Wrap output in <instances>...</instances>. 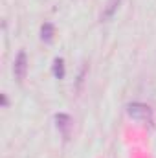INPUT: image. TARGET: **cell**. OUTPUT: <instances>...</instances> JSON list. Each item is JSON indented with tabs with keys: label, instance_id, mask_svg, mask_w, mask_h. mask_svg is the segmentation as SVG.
I'll return each mask as SVG.
<instances>
[{
	"label": "cell",
	"instance_id": "3",
	"mask_svg": "<svg viewBox=\"0 0 156 158\" xmlns=\"http://www.w3.org/2000/svg\"><path fill=\"white\" fill-rule=\"evenodd\" d=\"M55 121H57V129L61 131V134L64 136V140L70 138V132H72V127H74V121L68 114H57L55 116Z\"/></svg>",
	"mask_w": 156,
	"mask_h": 158
},
{
	"label": "cell",
	"instance_id": "4",
	"mask_svg": "<svg viewBox=\"0 0 156 158\" xmlns=\"http://www.w3.org/2000/svg\"><path fill=\"white\" fill-rule=\"evenodd\" d=\"M121 0H107L105 7H103V13H101V20H110L114 17V13L117 11Z\"/></svg>",
	"mask_w": 156,
	"mask_h": 158
},
{
	"label": "cell",
	"instance_id": "2",
	"mask_svg": "<svg viewBox=\"0 0 156 158\" xmlns=\"http://www.w3.org/2000/svg\"><path fill=\"white\" fill-rule=\"evenodd\" d=\"M13 74H15V79L18 83H22L26 79V74H28V55L24 50H20L15 57V64H13Z\"/></svg>",
	"mask_w": 156,
	"mask_h": 158
},
{
	"label": "cell",
	"instance_id": "6",
	"mask_svg": "<svg viewBox=\"0 0 156 158\" xmlns=\"http://www.w3.org/2000/svg\"><path fill=\"white\" fill-rule=\"evenodd\" d=\"M53 76L55 79H64V61L61 57L53 61Z\"/></svg>",
	"mask_w": 156,
	"mask_h": 158
},
{
	"label": "cell",
	"instance_id": "7",
	"mask_svg": "<svg viewBox=\"0 0 156 158\" xmlns=\"http://www.w3.org/2000/svg\"><path fill=\"white\" fill-rule=\"evenodd\" d=\"M0 98H2V107H7V96H6V94H2Z\"/></svg>",
	"mask_w": 156,
	"mask_h": 158
},
{
	"label": "cell",
	"instance_id": "1",
	"mask_svg": "<svg viewBox=\"0 0 156 158\" xmlns=\"http://www.w3.org/2000/svg\"><path fill=\"white\" fill-rule=\"evenodd\" d=\"M127 114L136 121H142V123H151L153 121V110L143 105V103H130L127 105Z\"/></svg>",
	"mask_w": 156,
	"mask_h": 158
},
{
	"label": "cell",
	"instance_id": "5",
	"mask_svg": "<svg viewBox=\"0 0 156 158\" xmlns=\"http://www.w3.org/2000/svg\"><path fill=\"white\" fill-rule=\"evenodd\" d=\"M53 35H55V28H53V24L44 22L42 28H40V39H42V42L51 44V42H53Z\"/></svg>",
	"mask_w": 156,
	"mask_h": 158
}]
</instances>
